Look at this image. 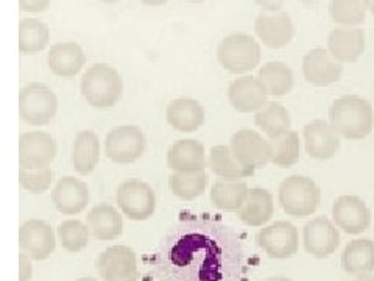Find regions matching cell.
I'll return each mask as SVG.
<instances>
[{
	"label": "cell",
	"mask_w": 374,
	"mask_h": 281,
	"mask_svg": "<svg viewBox=\"0 0 374 281\" xmlns=\"http://www.w3.org/2000/svg\"><path fill=\"white\" fill-rule=\"evenodd\" d=\"M228 227L190 220L173 228L154 253L159 281H239L242 255Z\"/></svg>",
	"instance_id": "6da1fadb"
},
{
	"label": "cell",
	"mask_w": 374,
	"mask_h": 281,
	"mask_svg": "<svg viewBox=\"0 0 374 281\" xmlns=\"http://www.w3.org/2000/svg\"><path fill=\"white\" fill-rule=\"evenodd\" d=\"M329 124L340 138L360 140L374 128V109L371 103L360 95H342L330 105Z\"/></svg>",
	"instance_id": "7a4b0ae2"
},
{
	"label": "cell",
	"mask_w": 374,
	"mask_h": 281,
	"mask_svg": "<svg viewBox=\"0 0 374 281\" xmlns=\"http://www.w3.org/2000/svg\"><path fill=\"white\" fill-rule=\"evenodd\" d=\"M80 89L88 105L97 109H106L120 100L123 81L112 66L94 64L83 74Z\"/></svg>",
	"instance_id": "3957f363"
},
{
	"label": "cell",
	"mask_w": 374,
	"mask_h": 281,
	"mask_svg": "<svg viewBox=\"0 0 374 281\" xmlns=\"http://www.w3.org/2000/svg\"><path fill=\"white\" fill-rule=\"evenodd\" d=\"M278 202L287 216L304 219L318 209L321 203V191L310 177L292 175L279 185Z\"/></svg>",
	"instance_id": "277c9868"
},
{
	"label": "cell",
	"mask_w": 374,
	"mask_h": 281,
	"mask_svg": "<svg viewBox=\"0 0 374 281\" xmlns=\"http://www.w3.org/2000/svg\"><path fill=\"white\" fill-rule=\"evenodd\" d=\"M260 44L248 33H232L217 47V60L229 74H246L260 64Z\"/></svg>",
	"instance_id": "5b68a950"
},
{
	"label": "cell",
	"mask_w": 374,
	"mask_h": 281,
	"mask_svg": "<svg viewBox=\"0 0 374 281\" xmlns=\"http://www.w3.org/2000/svg\"><path fill=\"white\" fill-rule=\"evenodd\" d=\"M58 111V97L44 83H30L19 93V116L33 126L47 125Z\"/></svg>",
	"instance_id": "8992f818"
},
{
	"label": "cell",
	"mask_w": 374,
	"mask_h": 281,
	"mask_svg": "<svg viewBox=\"0 0 374 281\" xmlns=\"http://www.w3.org/2000/svg\"><path fill=\"white\" fill-rule=\"evenodd\" d=\"M117 206L130 220L150 219L156 208L153 187L142 180H126L117 189Z\"/></svg>",
	"instance_id": "52a82bcc"
},
{
	"label": "cell",
	"mask_w": 374,
	"mask_h": 281,
	"mask_svg": "<svg viewBox=\"0 0 374 281\" xmlns=\"http://www.w3.org/2000/svg\"><path fill=\"white\" fill-rule=\"evenodd\" d=\"M147 139L142 130L134 125L112 128L105 138V153L117 164H131L144 155Z\"/></svg>",
	"instance_id": "ba28073f"
},
{
	"label": "cell",
	"mask_w": 374,
	"mask_h": 281,
	"mask_svg": "<svg viewBox=\"0 0 374 281\" xmlns=\"http://www.w3.org/2000/svg\"><path fill=\"white\" fill-rule=\"evenodd\" d=\"M256 242L268 258L288 259L298 253L299 233L292 222L278 220L260 228L256 234Z\"/></svg>",
	"instance_id": "9c48e42d"
},
{
	"label": "cell",
	"mask_w": 374,
	"mask_h": 281,
	"mask_svg": "<svg viewBox=\"0 0 374 281\" xmlns=\"http://www.w3.org/2000/svg\"><path fill=\"white\" fill-rule=\"evenodd\" d=\"M95 264L103 281H139L137 256L126 245L105 249Z\"/></svg>",
	"instance_id": "30bf717a"
},
{
	"label": "cell",
	"mask_w": 374,
	"mask_h": 281,
	"mask_svg": "<svg viewBox=\"0 0 374 281\" xmlns=\"http://www.w3.org/2000/svg\"><path fill=\"white\" fill-rule=\"evenodd\" d=\"M229 147L237 159L253 171L265 167L271 161V140L265 139L256 130H237L231 138Z\"/></svg>",
	"instance_id": "8fae6325"
},
{
	"label": "cell",
	"mask_w": 374,
	"mask_h": 281,
	"mask_svg": "<svg viewBox=\"0 0 374 281\" xmlns=\"http://www.w3.org/2000/svg\"><path fill=\"white\" fill-rule=\"evenodd\" d=\"M56 156V140L47 131H27L19 136L20 169L48 167Z\"/></svg>",
	"instance_id": "7c38bea8"
},
{
	"label": "cell",
	"mask_w": 374,
	"mask_h": 281,
	"mask_svg": "<svg viewBox=\"0 0 374 281\" xmlns=\"http://www.w3.org/2000/svg\"><path fill=\"white\" fill-rule=\"evenodd\" d=\"M302 245L309 255L318 259L329 258L340 245L337 225L324 216L314 217L302 228Z\"/></svg>",
	"instance_id": "4fadbf2b"
},
{
	"label": "cell",
	"mask_w": 374,
	"mask_h": 281,
	"mask_svg": "<svg viewBox=\"0 0 374 281\" xmlns=\"http://www.w3.org/2000/svg\"><path fill=\"white\" fill-rule=\"evenodd\" d=\"M332 220L348 234H362L371 225V211L357 195H342L334 202Z\"/></svg>",
	"instance_id": "5bb4252c"
},
{
	"label": "cell",
	"mask_w": 374,
	"mask_h": 281,
	"mask_svg": "<svg viewBox=\"0 0 374 281\" xmlns=\"http://www.w3.org/2000/svg\"><path fill=\"white\" fill-rule=\"evenodd\" d=\"M56 239L52 227L45 220L30 219L19 228V249L33 261H44L52 255Z\"/></svg>",
	"instance_id": "9a60e30c"
},
{
	"label": "cell",
	"mask_w": 374,
	"mask_h": 281,
	"mask_svg": "<svg viewBox=\"0 0 374 281\" xmlns=\"http://www.w3.org/2000/svg\"><path fill=\"white\" fill-rule=\"evenodd\" d=\"M302 139H304L306 153L310 158L320 161L334 158L342 145L340 135L332 128V125L323 119H315L306 124L302 128Z\"/></svg>",
	"instance_id": "2e32d148"
},
{
	"label": "cell",
	"mask_w": 374,
	"mask_h": 281,
	"mask_svg": "<svg viewBox=\"0 0 374 281\" xmlns=\"http://www.w3.org/2000/svg\"><path fill=\"white\" fill-rule=\"evenodd\" d=\"M302 75L314 86H329L342 78L343 64L329 53L328 48L316 47L302 58Z\"/></svg>",
	"instance_id": "e0dca14e"
},
{
	"label": "cell",
	"mask_w": 374,
	"mask_h": 281,
	"mask_svg": "<svg viewBox=\"0 0 374 281\" xmlns=\"http://www.w3.org/2000/svg\"><path fill=\"white\" fill-rule=\"evenodd\" d=\"M254 33L264 46L282 48L288 46L295 36V25L288 13L276 11L260 14L254 20Z\"/></svg>",
	"instance_id": "ac0fdd59"
},
{
	"label": "cell",
	"mask_w": 374,
	"mask_h": 281,
	"mask_svg": "<svg viewBox=\"0 0 374 281\" xmlns=\"http://www.w3.org/2000/svg\"><path fill=\"white\" fill-rule=\"evenodd\" d=\"M268 95L257 77L243 75L228 88V100L239 112H257L268 103Z\"/></svg>",
	"instance_id": "d6986e66"
},
{
	"label": "cell",
	"mask_w": 374,
	"mask_h": 281,
	"mask_svg": "<svg viewBox=\"0 0 374 281\" xmlns=\"http://www.w3.org/2000/svg\"><path fill=\"white\" fill-rule=\"evenodd\" d=\"M89 187L84 181L75 177H62L58 180L52 191V202L55 208L64 216H75L88 206Z\"/></svg>",
	"instance_id": "ffe728a7"
},
{
	"label": "cell",
	"mask_w": 374,
	"mask_h": 281,
	"mask_svg": "<svg viewBox=\"0 0 374 281\" xmlns=\"http://www.w3.org/2000/svg\"><path fill=\"white\" fill-rule=\"evenodd\" d=\"M86 62L81 46L76 42H58L50 47V52L47 55V66L50 72L61 78H72L78 75Z\"/></svg>",
	"instance_id": "44dd1931"
},
{
	"label": "cell",
	"mask_w": 374,
	"mask_h": 281,
	"mask_svg": "<svg viewBox=\"0 0 374 281\" xmlns=\"http://www.w3.org/2000/svg\"><path fill=\"white\" fill-rule=\"evenodd\" d=\"M328 50L337 61L356 62L365 52V31L357 27H340L329 34Z\"/></svg>",
	"instance_id": "7402d4cb"
},
{
	"label": "cell",
	"mask_w": 374,
	"mask_h": 281,
	"mask_svg": "<svg viewBox=\"0 0 374 281\" xmlns=\"http://www.w3.org/2000/svg\"><path fill=\"white\" fill-rule=\"evenodd\" d=\"M206 166L204 147L196 139H180L167 152V167L172 172H198Z\"/></svg>",
	"instance_id": "603a6c76"
},
{
	"label": "cell",
	"mask_w": 374,
	"mask_h": 281,
	"mask_svg": "<svg viewBox=\"0 0 374 281\" xmlns=\"http://www.w3.org/2000/svg\"><path fill=\"white\" fill-rule=\"evenodd\" d=\"M204 112L203 105L195 100V98L181 97L175 98L165 109V119L168 125L173 130L181 133H192L196 131L204 122Z\"/></svg>",
	"instance_id": "cb8c5ba5"
},
{
	"label": "cell",
	"mask_w": 374,
	"mask_h": 281,
	"mask_svg": "<svg viewBox=\"0 0 374 281\" xmlns=\"http://www.w3.org/2000/svg\"><path fill=\"white\" fill-rule=\"evenodd\" d=\"M274 214V200L270 191L264 187H253L243 202L237 216L248 227H264Z\"/></svg>",
	"instance_id": "d4e9b609"
},
{
	"label": "cell",
	"mask_w": 374,
	"mask_h": 281,
	"mask_svg": "<svg viewBox=\"0 0 374 281\" xmlns=\"http://www.w3.org/2000/svg\"><path fill=\"white\" fill-rule=\"evenodd\" d=\"M86 223L92 234L98 241H112L122 234L123 231V217L119 211L102 203L95 205L86 216Z\"/></svg>",
	"instance_id": "484cf974"
},
{
	"label": "cell",
	"mask_w": 374,
	"mask_h": 281,
	"mask_svg": "<svg viewBox=\"0 0 374 281\" xmlns=\"http://www.w3.org/2000/svg\"><path fill=\"white\" fill-rule=\"evenodd\" d=\"M208 167L217 175L218 180H243L254 173L253 169L243 166L229 145H214L208 158Z\"/></svg>",
	"instance_id": "4316f807"
},
{
	"label": "cell",
	"mask_w": 374,
	"mask_h": 281,
	"mask_svg": "<svg viewBox=\"0 0 374 281\" xmlns=\"http://www.w3.org/2000/svg\"><path fill=\"white\" fill-rule=\"evenodd\" d=\"M100 161V139L92 130L76 133L72 144V166L76 173L89 175Z\"/></svg>",
	"instance_id": "83f0119b"
},
{
	"label": "cell",
	"mask_w": 374,
	"mask_h": 281,
	"mask_svg": "<svg viewBox=\"0 0 374 281\" xmlns=\"http://www.w3.org/2000/svg\"><path fill=\"white\" fill-rule=\"evenodd\" d=\"M342 267L349 275H366L374 272V241L354 239L346 244L342 253Z\"/></svg>",
	"instance_id": "f1b7e54d"
},
{
	"label": "cell",
	"mask_w": 374,
	"mask_h": 281,
	"mask_svg": "<svg viewBox=\"0 0 374 281\" xmlns=\"http://www.w3.org/2000/svg\"><path fill=\"white\" fill-rule=\"evenodd\" d=\"M254 124L271 140L290 131L292 117L288 109L282 103L268 102L264 108L254 112Z\"/></svg>",
	"instance_id": "f546056e"
},
{
	"label": "cell",
	"mask_w": 374,
	"mask_h": 281,
	"mask_svg": "<svg viewBox=\"0 0 374 281\" xmlns=\"http://www.w3.org/2000/svg\"><path fill=\"white\" fill-rule=\"evenodd\" d=\"M257 80L262 83L267 94L271 97H282L292 93L295 77L293 70L282 61H270L259 69Z\"/></svg>",
	"instance_id": "4dcf8cb0"
},
{
	"label": "cell",
	"mask_w": 374,
	"mask_h": 281,
	"mask_svg": "<svg viewBox=\"0 0 374 281\" xmlns=\"http://www.w3.org/2000/svg\"><path fill=\"white\" fill-rule=\"evenodd\" d=\"M250 187L243 180H217L210 187L212 205L226 213H237L248 195Z\"/></svg>",
	"instance_id": "1f68e13d"
},
{
	"label": "cell",
	"mask_w": 374,
	"mask_h": 281,
	"mask_svg": "<svg viewBox=\"0 0 374 281\" xmlns=\"http://www.w3.org/2000/svg\"><path fill=\"white\" fill-rule=\"evenodd\" d=\"M50 39L48 27L36 17H24L19 22V50L24 55L42 52Z\"/></svg>",
	"instance_id": "d6a6232c"
},
{
	"label": "cell",
	"mask_w": 374,
	"mask_h": 281,
	"mask_svg": "<svg viewBox=\"0 0 374 281\" xmlns=\"http://www.w3.org/2000/svg\"><path fill=\"white\" fill-rule=\"evenodd\" d=\"M168 187L181 200H194L204 194L208 187V175L198 172H173L168 178Z\"/></svg>",
	"instance_id": "836d02e7"
},
{
	"label": "cell",
	"mask_w": 374,
	"mask_h": 281,
	"mask_svg": "<svg viewBox=\"0 0 374 281\" xmlns=\"http://www.w3.org/2000/svg\"><path fill=\"white\" fill-rule=\"evenodd\" d=\"M366 0H330L329 14L335 24L342 27H359L366 20Z\"/></svg>",
	"instance_id": "e575fe53"
},
{
	"label": "cell",
	"mask_w": 374,
	"mask_h": 281,
	"mask_svg": "<svg viewBox=\"0 0 374 281\" xmlns=\"http://www.w3.org/2000/svg\"><path fill=\"white\" fill-rule=\"evenodd\" d=\"M301 140L296 131L290 130L281 138L271 139V163L281 169H290L299 161Z\"/></svg>",
	"instance_id": "d590c367"
},
{
	"label": "cell",
	"mask_w": 374,
	"mask_h": 281,
	"mask_svg": "<svg viewBox=\"0 0 374 281\" xmlns=\"http://www.w3.org/2000/svg\"><path fill=\"white\" fill-rule=\"evenodd\" d=\"M58 239L61 242V247L64 250L70 253H78L88 247L90 239V230L88 223H83L81 220H64L58 227Z\"/></svg>",
	"instance_id": "8d00e7d4"
},
{
	"label": "cell",
	"mask_w": 374,
	"mask_h": 281,
	"mask_svg": "<svg viewBox=\"0 0 374 281\" xmlns=\"http://www.w3.org/2000/svg\"><path fill=\"white\" fill-rule=\"evenodd\" d=\"M53 173L50 167L44 169H20L19 185L30 194H44L50 189Z\"/></svg>",
	"instance_id": "74e56055"
},
{
	"label": "cell",
	"mask_w": 374,
	"mask_h": 281,
	"mask_svg": "<svg viewBox=\"0 0 374 281\" xmlns=\"http://www.w3.org/2000/svg\"><path fill=\"white\" fill-rule=\"evenodd\" d=\"M33 277V259L27 253H19V281H30Z\"/></svg>",
	"instance_id": "f35d334b"
},
{
	"label": "cell",
	"mask_w": 374,
	"mask_h": 281,
	"mask_svg": "<svg viewBox=\"0 0 374 281\" xmlns=\"http://www.w3.org/2000/svg\"><path fill=\"white\" fill-rule=\"evenodd\" d=\"M50 0H19L20 11L25 13H42L48 8Z\"/></svg>",
	"instance_id": "ab89813d"
},
{
	"label": "cell",
	"mask_w": 374,
	"mask_h": 281,
	"mask_svg": "<svg viewBox=\"0 0 374 281\" xmlns=\"http://www.w3.org/2000/svg\"><path fill=\"white\" fill-rule=\"evenodd\" d=\"M254 3L265 11L276 13V11H281V8L285 3V0H254Z\"/></svg>",
	"instance_id": "60d3db41"
},
{
	"label": "cell",
	"mask_w": 374,
	"mask_h": 281,
	"mask_svg": "<svg viewBox=\"0 0 374 281\" xmlns=\"http://www.w3.org/2000/svg\"><path fill=\"white\" fill-rule=\"evenodd\" d=\"M140 2L147 6H162V5H165L168 0H140Z\"/></svg>",
	"instance_id": "b9f144b4"
},
{
	"label": "cell",
	"mask_w": 374,
	"mask_h": 281,
	"mask_svg": "<svg viewBox=\"0 0 374 281\" xmlns=\"http://www.w3.org/2000/svg\"><path fill=\"white\" fill-rule=\"evenodd\" d=\"M352 281H374V275H373V273H366V275H359L357 278H354Z\"/></svg>",
	"instance_id": "7bdbcfd3"
},
{
	"label": "cell",
	"mask_w": 374,
	"mask_h": 281,
	"mask_svg": "<svg viewBox=\"0 0 374 281\" xmlns=\"http://www.w3.org/2000/svg\"><path fill=\"white\" fill-rule=\"evenodd\" d=\"M265 281H290V280L284 278V277H270V278H267Z\"/></svg>",
	"instance_id": "ee69618b"
},
{
	"label": "cell",
	"mask_w": 374,
	"mask_h": 281,
	"mask_svg": "<svg viewBox=\"0 0 374 281\" xmlns=\"http://www.w3.org/2000/svg\"><path fill=\"white\" fill-rule=\"evenodd\" d=\"M366 3H368V11L374 16V0H366Z\"/></svg>",
	"instance_id": "f6af8a7d"
},
{
	"label": "cell",
	"mask_w": 374,
	"mask_h": 281,
	"mask_svg": "<svg viewBox=\"0 0 374 281\" xmlns=\"http://www.w3.org/2000/svg\"><path fill=\"white\" fill-rule=\"evenodd\" d=\"M76 281H97V280H95V278H90V277H83V278L76 280Z\"/></svg>",
	"instance_id": "bcb514c9"
},
{
	"label": "cell",
	"mask_w": 374,
	"mask_h": 281,
	"mask_svg": "<svg viewBox=\"0 0 374 281\" xmlns=\"http://www.w3.org/2000/svg\"><path fill=\"white\" fill-rule=\"evenodd\" d=\"M103 3H116V2H120V0H100Z\"/></svg>",
	"instance_id": "7dc6e473"
},
{
	"label": "cell",
	"mask_w": 374,
	"mask_h": 281,
	"mask_svg": "<svg viewBox=\"0 0 374 281\" xmlns=\"http://www.w3.org/2000/svg\"><path fill=\"white\" fill-rule=\"evenodd\" d=\"M186 2H192V3H200V2H204V0H186Z\"/></svg>",
	"instance_id": "c3c4849f"
}]
</instances>
